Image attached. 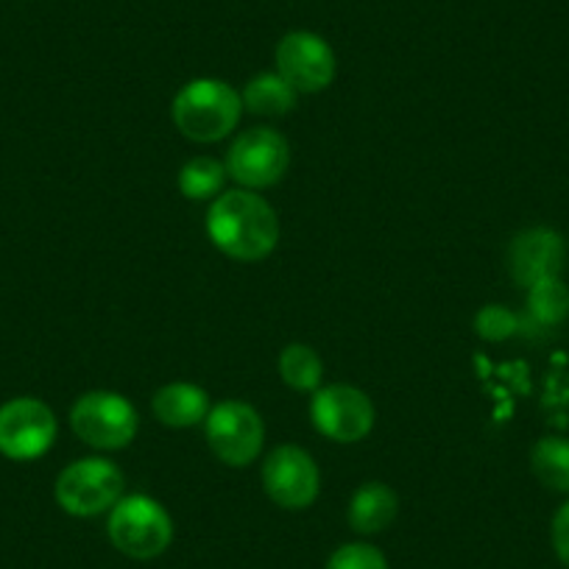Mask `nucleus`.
I'll return each mask as SVG.
<instances>
[{"label":"nucleus","mask_w":569,"mask_h":569,"mask_svg":"<svg viewBox=\"0 0 569 569\" xmlns=\"http://www.w3.org/2000/svg\"><path fill=\"white\" fill-rule=\"evenodd\" d=\"M325 569H388V561L375 545L349 541V545H341L332 552Z\"/></svg>","instance_id":"21"},{"label":"nucleus","mask_w":569,"mask_h":569,"mask_svg":"<svg viewBox=\"0 0 569 569\" xmlns=\"http://www.w3.org/2000/svg\"><path fill=\"white\" fill-rule=\"evenodd\" d=\"M525 308L536 327H558L569 319V288L561 277L541 279L528 288Z\"/></svg>","instance_id":"19"},{"label":"nucleus","mask_w":569,"mask_h":569,"mask_svg":"<svg viewBox=\"0 0 569 569\" xmlns=\"http://www.w3.org/2000/svg\"><path fill=\"white\" fill-rule=\"evenodd\" d=\"M530 472L545 489L569 495V439L545 436L530 450Z\"/></svg>","instance_id":"16"},{"label":"nucleus","mask_w":569,"mask_h":569,"mask_svg":"<svg viewBox=\"0 0 569 569\" xmlns=\"http://www.w3.org/2000/svg\"><path fill=\"white\" fill-rule=\"evenodd\" d=\"M240 98H243V109H249L251 114L282 118V114H291L297 109L299 92L277 70H271V73H257L254 79H249Z\"/></svg>","instance_id":"15"},{"label":"nucleus","mask_w":569,"mask_h":569,"mask_svg":"<svg viewBox=\"0 0 569 569\" xmlns=\"http://www.w3.org/2000/svg\"><path fill=\"white\" fill-rule=\"evenodd\" d=\"M204 436L218 461L232 469H243L260 458L266 445V421L254 405L243 399H223L207 413Z\"/></svg>","instance_id":"6"},{"label":"nucleus","mask_w":569,"mask_h":569,"mask_svg":"<svg viewBox=\"0 0 569 569\" xmlns=\"http://www.w3.org/2000/svg\"><path fill=\"white\" fill-rule=\"evenodd\" d=\"M126 495V478L109 458H81L59 472L53 497L70 517H101Z\"/></svg>","instance_id":"4"},{"label":"nucleus","mask_w":569,"mask_h":569,"mask_svg":"<svg viewBox=\"0 0 569 569\" xmlns=\"http://www.w3.org/2000/svg\"><path fill=\"white\" fill-rule=\"evenodd\" d=\"M399 513V497L391 486L386 483H363L349 500L347 519L352 525L355 533L360 536H377L386 528H391V522Z\"/></svg>","instance_id":"14"},{"label":"nucleus","mask_w":569,"mask_h":569,"mask_svg":"<svg viewBox=\"0 0 569 569\" xmlns=\"http://www.w3.org/2000/svg\"><path fill=\"white\" fill-rule=\"evenodd\" d=\"M57 416L42 399L18 397L0 405V456L12 461L42 458L57 441Z\"/></svg>","instance_id":"10"},{"label":"nucleus","mask_w":569,"mask_h":569,"mask_svg":"<svg viewBox=\"0 0 569 569\" xmlns=\"http://www.w3.org/2000/svg\"><path fill=\"white\" fill-rule=\"evenodd\" d=\"M227 179H229L227 166H223L221 160H216V157H193V160H188L182 166L177 182L184 199L212 201L223 193Z\"/></svg>","instance_id":"18"},{"label":"nucleus","mask_w":569,"mask_h":569,"mask_svg":"<svg viewBox=\"0 0 569 569\" xmlns=\"http://www.w3.org/2000/svg\"><path fill=\"white\" fill-rule=\"evenodd\" d=\"M137 410L118 391H87L70 408V430L98 452L123 450L134 441Z\"/></svg>","instance_id":"5"},{"label":"nucleus","mask_w":569,"mask_h":569,"mask_svg":"<svg viewBox=\"0 0 569 569\" xmlns=\"http://www.w3.org/2000/svg\"><path fill=\"white\" fill-rule=\"evenodd\" d=\"M550 539H552V550H556L558 561L569 569V497L561 502L556 517H552Z\"/></svg>","instance_id":"22"},{"label":"nucleus","mask_w":569,"mask_h":569,"mask_svg":"<svg viewBox=\"0 0 569 569\" xmlns=\"http://www.w3.org/2000/svg\"><path fill=\"white\" fill-rule=\"evenodd\" d=\"M229 179L246 190H268L282 182L291 166V146L271 126H254V129L240 131L227 151Z\"/></svg>","instance_id":"7"},{"label":"nucleus","mask_w":569,"mask_h":569,"mask_svg":"<svg viewBox=\"0 0 569 569\" xmlns=\"http://www.w3.org/2000/svg\"><path fill=\"white\" fill-rule=\"evenodd\" d=\"M210 408V397L196 382H168L151 399L157 421L171 430H190V427L204 425Z\"/></svg>","instance_id":"13"},{"label":"nucleus","mask_w":569,"mask_h":569,"mask_svg":"<svg viewBox=\"0 0 569 569\" xmlns=\"http://www.w3.org/2000/svg\"><path fill=\"white\" fill-rule=\"evenodd\" d=\"M277 73L282 76L299 96H313L327 90L336 79V51L325 37L313 31H288L273 51Z\"/></svg>","instance_id":"11"},{"label":"nucleus","mask_w":569,"mask_h":569,"mask_svg":"<svg viewBox=\"0 0 569 569\" xmlns=\"http://www.w3.org/2000/svg\"><path fill=\"white\" fill-rule=\"evenodd\" d=\"M475 332L491 343L508 341V338L519 332V316L502 308V305H486L475 316Z\"/></svg>","instance_id":"20"},{"label":"nucleus","mask_w":569,"mask_h":569,"mask_svg":"<svg viewBox=\"0 0 569 569\" xmlns=\"http://www.w3.org/2000/svg\"><path fill=\"white\" fill-rule=\"evenodd\" d=\"M262 489L284 511H302L319 497L321 472L313 456L297 445H279L262 458Z\"/></svg>","instance_id":"9"},{"label":"nucleus","mask_w":569,"mask_h":569,"mask_svg":"<svg viewBox=\"0 0 569 569\" xmlns=\"http://www.w3.org/2000/svg\"><path fill=\"white\" fill-rule=\"evenodd\" d=\"M277 210L257 190H223L207 210V234L221 254L238 262H260L279 243Z\"/></svg>","instance_id":"1"},{"label":"nucleus","mask_w":569,"mask_h":569,"mask_svg":"<svg viewBox=\"0 0 569 569\" xmlns=\"http://www.w3.org/2000/svg\"><path fill=\"white\" fill-rule=\"evenodd\" d=\"M310 419L325 439L338 445L363 441L375 430L377 410L369 393L349 382H332L313 391L310 399Z\"/></svg>","instance_id":"8"},{"label":"nucleus","mask_w":569,"mask_h":569,"mask_svg":"<svg viewBox=\"0 0 569 569\" xmlns=\"http://www.w3.org/2000/svg\"><path fill=\"white\" fill-rule=\"evenodd\" d=\"M243 114V98L221 79H193L177 92L171 118L193 142H218L232 134Z\"/></svg>","instance_id":"2"},{"label":"nucleus","mask_w":569,"mask_h":569,"mask_svg":"<svg viewBox=\"0 0 569 569\" xmlns=\"http://www.w3.org/2000/svg\"><path fill=\"white\" fill-rule=\"evenodd\" d=\"M107 533L114 550L134 561L162 556L173 541V519L162 502L149 495H123L109 511Z\"/></svg>","instance_id":"3"},{"label":"nucleus","mask_w":569,"mask_h":569,"mask_svg":"<svg viewBox=\"0 0 569 569\" xmlns=\"http://www.w3.org/2000/svg\"><path fill=\"white\" fill-rule=\"evenodd\" d=\"M277 371L288 388L302 393H313L321 388L325 363H321L319 352H316L313 347H308V343H288V347L279 352Z\"/></svg>","instance_id":"17"},{"label":"nucleus","mask_w":569,"mask_h":569,"mask_svg":"<svg viewBox=\"0 0 569 569\" xmlns=\"http://www.w3.org/2000/svg\"><path fill=\"white\" fill-rule=\"evenodd\" d=\"M563 262H567V243L550 227L522 229L508 246V268L513 282L522 284L525 291L541 279L561 277Z\"/></svg>","instance_id":"12"}]
</instances>
